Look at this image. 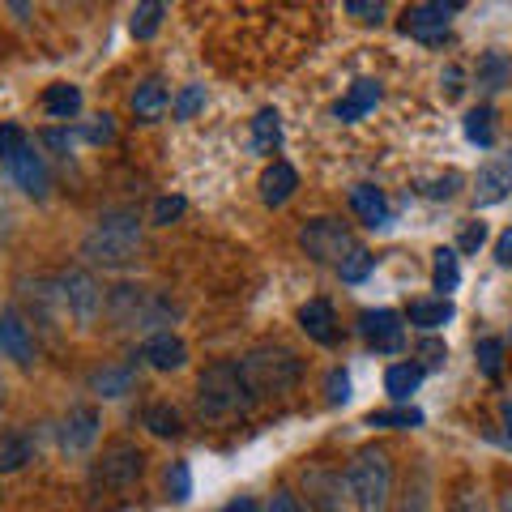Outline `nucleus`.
Wrapping results in <instances>:
<instances>
[{
	"instance_id": "obj_1",
	"label": "nucleus",
	"mask_w": 512,
	"mask_h": 512,
	"mask_svg": "<svg viewBox=\"0 0 512 512\" xmlns=\"http://www.w3.org/2000/svg\"><path fill=\"white\" fill-rule=\"evenodd\" d=\"M141 252H146V222H141L133 210L99 214V222L82 235V248H77L86 269H107V274L133 269L141 261Z\"/></svg>"
},
{
	"instance_id": "obj_2",
	"label": "nucleus",
	"mask_w": 512,
	"mask_h": 512,
	"mask_svg": "<svg viewBox=\"0 0 512 512\" xmlns=\"http://www.w3.org/2000/svg\"><path fill=\"white\" fill-rule=\"evenodd\" d=\"M180 303H175L167 291H154V286H137V282H120L107 291V308L103 316L111 320V329L124 333H171L167 325L180 320Z\"/></svg>"
},
{
	"instance_id": "obj_3",
	"label": "nucleus",
	"mask_w": 512,
	"mask_h": 512,
	"mask_svg": "<svg viewBox=\"0 0 512 512\" xmlns=\"http://www.w3.org/2000/svg\"><path fill=\"white\" fill-rule=\"evenodd\" d=\"M239 363V376H244L252 402H269V397H286L303 380V359L295 355L291 346H278V342H265V346H252L235 359Z\"/></svg>"
},
{
	"instance_id": "obj_4",
	"label": "nucleus",
	"mask_w": 512,
	"mask_h": 512,
	"mask_svg": "<svg viewBox=\"0 0 512 512\" xmlns=\"http://www.w3.org/2000/svg\"><path fill=\"white\" fill-rule=\"evenodd\" d=\"M192 406H197L201 423H227V419H235V414H248L256 402H252L244 376H239V363L222 359V363H210L201 372Z\"/></svg>"
},
{
	"instance_id": "obj_5",
	"label": "nucleus",
	"mask_w": 512,
	"mask_h": 512,
	"mask_svg": "<svg viewBox=\"0 0 512 512\" xmlns=\"http://www.w3.org/2000/svg\"><path fill=\"white\" fill-rule=\"evenodd\" d=\"M346 495L355 512H389L393 504V457L389 448L367 444L346 466Z\"/></svg>"
},
{
	"instance_id": "obj_6",
	"label": "nucleus",
	"mask_w": 512,
	"mask_h": 512,
	"mask_svg": "<svg viewBox=\"0 0 512 512\" xmlns=\"http://www.w3.org/2000/svg\"><path fill=\"white\" fill-rule=\"evenodd\" d=\"M56 291H60V303H64V316H69L77 329H90L94 320L103 316V308H107V291H103L99 278H94L86 265L60 269V274H56Z\"/></svg>"
},
{
	"instance_id": "obj_7",
	"label": "nucleus",
	"mask_w": 512,
	"mask_h": 512,
	"mask_svg": "<svg viewBox=\"0 0 512 512\" xmlns=\"http://www.w3.org/2000/svg\"><path fill=\"white\" fill-rule=\"evenodd\" d=\"M299 248L308 252L316 265L338 269L346 256L359 248V239H355V231H350L342 218L320 214V218H312V222H303V227H299Z\"/></svg>"
},
{
	"instance_id": "obj_8",
	"label": "nucleus",
	"mask_w": 512,
	"mask_h": 512,
	"mask_svg": "<svg viewBox=\"0 0 512 512\" xmlns=\"http://www.w3.org/2000/svg\"><path fill=\"white\" fill-rule=\"evenodd\" d=\"M141 474H146V453H141L137 444H128V440H116V444H107L103 453L94 457L90 487L94 491H128Z\"/></svg>"
},
{
	"instance_id": "obj_9",
	"label": "nucleus",
	"mask_w": 512,
	"mask_h": 512,
	"mask_svg": "<svg viewBox=\"0 0 512 512\" xmlns=\"http://www.w3.org/2000/svg\"><path fill=\"white\" fill-rule=\"evenodd\" d=\"M457 9H461L457 0H419V5H410L402 13V35L419 43H440L448 35V26H453Z\"/></svg>"
},
{
	"instance_id": "obj_10",
	"label": "nucleus",
	"mask_w": 512,
	"mask_h": 512,
	"mask_svg": "<svg viewBox=\"0 0 512 512\" xmlns=\"http://www.w3.org/2000/svg\"><path fill=\"white\" fill-rule=\"evenodd\" d=\"M99 427H103L99 406H90V402L69 406V414H64L60 427H56L60 453H64V457H82V453H90L94 440H99Z\"/></svg>"
},
{
	"instance_id": "obj_11",
	"label": "nucleus",
	"mask_w": 512,
	"mask_h": 512,
	"mask_svg": "<svg viewBox=\"0 0 512 512\" xmlns=\"http://www.w3.org/2000/svg\"><path fill=\"white\" fill-rule=\"evenodd\" d=\"M359 333L376 355H397L406 346V316L393 308H367L359 312Z\"/></svg>"
},
{
	"instance_id": "obj_12",
	"label": "nucleus",
	"mask_w": 512,
	"mask_h": 512,
	"mask_svg": "<svg viewBox=\"0 0 512 512\" xmlns=\"http://www.w3.org/2000/svg\"><path fill=\"white\" fill-rule=\"evenodd\" d=\"M5 171H9V180L18 184L30 201H47V197H52V171H47L35 141H26V146L5 163Z\"/></svg>"
},
{
	"instance_id": "obj_13",
	"label": "nucleus",
	"mask_w": 512,
	"mask_h": 512,
	"mask_svg": "<svg viewBox=\"0 0 512 512\" xmlns=\"http://www.w3.org/2000/svg\"><path fill=\"white\" fill-rule=\"evenodd\" d=\"M512 192V146L491 154L474 175V210H491Z\"/></svg>"
},
{
	"instance_id": "obj_14",
	"label": "nucleus",
	"mask_w": 512,
	"mask_h": 512,
	"mask_svg": "<svg viewBox=\"0 0 512 512\" xmlns=\"http://www.w3.org/2000/svg\"><path fill=\"white\" fill-rule=\"evenodd\" d=\"M0 355L18 367H35L39 359V342H35V329L18 308H5L0 312Z\"/></svg>"
},
{
	"instance_id": "obj_15",
	"label": "nucleus",
	"mask_w": 512,
	"mask_h": 512,
	"mask_svg": "<svg viewBox=\"0 0 512 512\" xmlns=\"http://www.w3.org/2000/svg\"><path fill=\"white\" fill-rule=\"evenodd\" d=\"M303 495L316 512H346V478L342 470H329V466H308L303 470Z\"/></svg>"
},
{
	"instance_id": "obj_16",
	"label": "nucleus",
	"mask_w": 512,
	"mask_h": 512,
	"mask_svg": "<svg viewBox=\"0 0 512 512\" xmlns=\"http://www.w3.org/2000/svg\"><path fill=\"white\" fill-rule=\"evenodd\" d=\"M137 359L154 372H180V367H188V342L180 333H154L137 346Z\"/></svg>"
},
{
	"instance_id": "obj_17",
	"label": "nucleus",
	"mask_w": 512,
	"mask_h": 512,
	"mask_svg": "<svg viewBox=\"0 0 512 512\" xmlns=\"http://www.w3.org/2000/svg\"><path fill=\"white\" fill-rule=\"evenodd\" d=\"M167 107H171V90L163 77H141L133 94H128V111H133V120H141V124H158L167 116Z\"/></svg>"
},
{
	"instance_id": "obj_18",
	"label": "nucleus",
	"mask_w": 512,
	"mask_h": 512,
	"mask_svg": "<svg viewBox=\"0 0 512 512\" xmlns=\"http://www.w3.org/2000/svg\"><path fill=\"white\" fill-rule=\"evenodd\" d=\"M295 192H299V171L286 163V158H274V163L261 171V201L269 205V210H282Z\"/></svg>"
},
{
	"instance_id": "obj_19",
	"label": "nucleus",
	"mask_w": 512,
	"mask_h": 512,
	"mask_svg": "<svg viewBox=\"0 0 512 512\" xmlns=\"http://www.w3.org/2000/svg\"><path fill=\"white\" fill-rule=\"evenodd\" d=\"M299 329L308 333L316 346H333L338 342V312H333L329 299H308L299 308Z\"/></svg>"
},
{
	"instance_id": "obj_20",
	"label": "nucleus",
	"mask_w": 512,
	"mask_h": 512,
	"mask_svg": "<svg viewBox=\"0 0 512 512\" xmlns=\"http://www.w3.org/2000/svg\"><path fill=\"white\" fill-rule=\"evenodd\" d=\"M133 380H137L133 363H103V367H94L86 384H90L94 397H103V402H116V397L133 393Z\"/></svg>"
},
{
	"instance_id": "obj_21",
	"label": "nucleus",
	"mask_w": 512,
	"mask_h": 512,
	"mask_svg": "<svg viewBox=\"0 0 512 512\" xmlns=\"http://www.w3.org/2000/svg\"><path fill=\"white\" fill-rule=\"evenodd\" d=\"M350 210L359 214L363 227H389L393 222V210H389V197L376 188V184H355L350 188Z\"/></svg>"
},
{
	"instance_id": "obj_22",
	"label": "nucleus",
	"mask_w": 512,
	"mask_h": 512,
	"mask_svg": "<svg viewBox=\"0 0 512 512\" xmlns=\"http://www.w3.org/2000/svg\"><path fill=\"white\" fill-rule=\"evenodd\" d=\"M39 457V440L26 427H13L0 436V474H18Z\"/></svg>"
},
{
	"instance_id": "obj_23",
	"label": "nucleus",
	"mask_w": 512,
	"mask_h": 512,
	"mask_svg": "<svg viewBox=\"0 0 512 512\" xmlns=\"http://www.w3.org/2000/svg\"><path fill=\"white\" fill-rule=\"evenodd\" d=\"M423 380H427V367L423 363H414V359L389 363V372H384V393H389L397 406H410V397L419 393Z\"/></svg>"
},
{
	"instance_id": "obj_24",
	"label": "nucleus",
	"mask_w": 512,
	"mask_h": 512,
	"mask_svg": "<svg viewBox=\"0 0 512 512\" xmlns=\"http://www.w3.org/2000/svg\"><path fill=\"white\" fill-rule=\"evenodd\" d=\"M453 316H457L453 299H410V308H406V325L423 329V333H436V329H444Z\"/></svg>"
},
{
	"instance_id": "obj_25",
	"label": "nucleus",
	"mask_w": 512,
	"mask_h": 512,
	"mask_svg": "<svg viewBox=\"0 0 512 512\" xmlns=\"http://www.w3.org/2000/svg\"><path fill=\"white\" fill-rule=\"evenodd\" d=\"M141 427L158 440H180L184 436V414L171 402H150L146 410H141Z\"/></svg>"
},
{
	"instance_id": "obj_26",
	"label": "nucleus",
	"mask_w": 512,
	"mask_h": 512,
	"mask_svg": "<svg viewBox=\"0 0 512 512\" xmlns=\"http://www.w3.org/2000/svg\"><path fill=\"white\" fill-rule=\"evenodd\" d=\"M431 491H436V483H431V466H427V461H419V466L406 474L402 504H397V512H431Z\"/></svg>"
},
{
	"instance_id": "obj_27",
	"label": "nucleus",
	"mask_w": 512,
	"mask_h": 512,
	"mask_svg": "<svg viewBox=\"0 0 512 512\" xmlns=\"http://www.w3.org/2000/svg\"><path fill=\"white\" fill-rule=\"evenodd\" d=\"M376 103H380V82H367V77H363V82H355V86L342 94L338 120H342V124H355V120H363Z\"/></svg>"
},
{
	"instance_id": "obj_28",
	"label": "nucleus",
	"mask_w": 512,
	"mask_h": 512,
	"mask_svg": "<svg viewBox=\"0 0 512 512\" xmlns=\"http://www.w3.org/2000/svg\"><path fill=\"white\" fill-rule=\"evenodd\" d=\"M512 82V64L504 52H483L478 56V69H474V86L483 94H500Z\"/></svg>"
},
{
	"instance_id": "obj_29",
	"label": "nucleus",
	"mask_w": 512,
	"mask_h": 512,
	"mask_svg": "<svg viewBox=\"0 0 512 512\" xmlns=\"http://www.w3.org/2000/svg\"><path fill=\"white\" fill-rule=\"evenodd\" d=\"M43 111L52 120H77L82 116V86H69V82H56L43 90Z\"/></svg>"
},
{
	"instance_id": "obj_30",
	"label": "nucleus",
	"mask_w": 512,
	"mask_h": 512,
	"mask_svg": "<svg viewBox=\"0 0 512 512\" xmlns=\"http://www.w3.org/2000/svg\"><path fill=\"white\" fill-rule=\"evenodd\" d=\"M444 512H487V495H483V483L474 474H461L453 491H448V504Z\"/></svg>"
},
{
	"instance_id": "obj_31",
	"label": "nucleus",
	"mask_w": 512,
	"mask_h": 512,
	"mask_svg": "<svg viewBox=\"0 0 512 512\" xmlns=\"http://www.w3.org/2000/svg\"><path fill=\"white\" fill-rule=\"evenodd\" d=\"M278 146H282V116L274 107L256 111V120H252V154H274Z\"/></svg>"
},
{
	"instance_id": "obj_32",
	"label": "nucleus",
	"mask_w": 512,
	"mask_h": 512,
	"mask_svg": "<svg viewBox=\"0 0 512 512\" xmlns=\"http://www.w3.org/2000/svg\"><path fill=\"white\" fill-rule=\"evenodd\" d=\"M461 133H466L470 146L491 150V146H495V107H474V111H466V120H461Z\"/></svg>"
},
{
	"instance_id": "obj_33",
	"label": "nucleus",
	"mask_w": 512,
	"mask_h": 512,
	"mask_svg": "<svg viewBox=\"0 0 512 512\" xmlns=\"http://www.w3.org/2000/svg\"><path fill=\"white\" fill-rule=\"evenodd\" d=\"M163 18H167V5H163V0H146V5L133 9V22H128V30H133L137 43H150L158 30H163Z\"/></svg>"
},
{
	"instance_id": "obj_34",
	"label": "nucleus",
	"mask_w": 512,
	"mask_h": 512,
	"mask_svg": "<svg viewBox=\"0 0 512 512\" xmlns=\"http://www.w3.org/2000/svg\"><path fill=\"white\" fill-rule=\"evenodd\" d=\"M431 282H436L440 299H448L461 286V256H457V248H436V269H431Z\"/></svg>"
},
{
	"instance_id": "obj_35",
	"label": "nucleus",
	"mask_w": 512,
	"mask_h": 512,
	"mask_svg": "<svg viewBox=\"0 0 512 512\" xmlns=\"http://www.w3.org/2000/svg\"><path fill=\"white\" fill-rule=\"evenodd\" d=\"M367 427H393V431H414V427H423V410H414V406L372 410V414H367Z\"/></svg>"
},
{
	"instance_id": "obj_36",
	"label": "nucleus",
	"mask_w": 512,
	"mask_h": 512,
	"mask_svg": "<svg viewBox=\"0 0 512 512\" xmlns=\"http://www.w3.org/2000/svg\"><path fill=\"white\" fill-rule=\"evenodd\" d=\"M474 363H478V372H483L487 380H500V372H504V338H478Z\"/></svg>"
},
{
	"instance_id": "obj_37",
	"label": "nucleus",
	"mask_w": 512,
	"mask_h": 512,
	"mask_svg": "<svg viewBox=\"0 0 512 512\" xmlns=\"http://www.w3.org/2000/svg\"><path fill=\"white\" fill-rule=\"evenodd\" d=\"M372 265H376V256H372V252H367V248L359 244V248L350 252V256H346V261H342L338 269H333V274H338L342 282H350V286H355V282H363L367 274H372Z\"/></svg>"
},
{
	"instance_id": "obj_38",
	"label": "nucleus",
	"mask_w": 512,
	"mask_h": 512,
	"mask_svg": "<svg viewBox=\"0 0 512 512\" xmlns=\"http://www.w3.org/2000/svg\"><path fill=\"white\" fill-rule=\"evenodd\" d=\"M414 188H419L427 201H448V197H453V192L461 188V175H457V171H444V175H423V180L414 184Z\"/></svg>"
},
{
	"instance_id": "obj_39",
	"label": "nucleus",
	"mask_w": 512,
	"mask_h": 512,
	"mask_svg": "<svg viewBox=\"0 0 512 512\" xmlns=\"http://www.w3.org/2000/svg\"><path fill=\"white\" fill-rule=\"evenodd\" d=\"M201 107H205V86H184V90L171 99V116H175V120H192Z\"/></svg>"
},
{
	"instance_id": "obj_40",
	"label": "nucleus",
	"mask_w": 512,
	"mask_h": 512,
	"mask_svg": "<svg viewBox=\"0 0 512 512\" xmlns=\"http://www.w3.org/2000/svg\"><path fill=\"white\" fill-rule=\"evenodd\" d=\"M167 495L175 504H184L188 495H192V470H188V461H171V470H167Z\"/></svg>"
},
{
	"instance_id": "obj_41",
	"label": "nucleus",
	"mask_w": 512,
	"mask_h": 512,
	"mask_svg": "<svg viewBox=\"0 0 512 512\" xmlns=\"http://www.w3.org/2000/svg\"><path fill=\"white\" fill-rule=\"evenodd\" d=\"M184 210H188L184 197H158V201L150 205V222H154V227H171V222L180 218Z\"/></svg>"
},
{
	"instance_id": "obj_42",
	"label": "nucleus",
	"mask_w": 512,
	"mask_h": 512,
	"mask_svg": "<svg viewBox=\"0 0 512 512\" xmlns=\"http://www.w3.org/2000/svg\"><path fill=\"white\" fill-rule=\"evenodd\" d=\"M325 402L329 406H346L350 402V376L342 372V367H333V372L325 376Z\"/></svg>"
},
{
	"instance_id": "obj_43",
	"label": "nucleus",
	"mask_w": 512,
	"mask_h": 512,
	"mask_svg": "<svg viewBox=\"0 0 512 512\" xmlns=\"http://www.w3.org/2000/svg\"><path fill=\"white\" fill-rule=\"evenodd\" d=\"M26 141H30V137L22 133L18 124H9V120L0 124V163H9V158H13V154H18V150L26 146Z\"/></svg>"
},
{
	"instance_id": "obj_44",
	"label": "nucleus",
	"mask_w": 512,
	"mask_h": 512,
	"mask_svg": "<svg viewBox=\"0 0 512 512\" xmlns=\"http://www.w3.org/2000/svg\"><path fill=\"white\" fill-rule=\"evenodd\" d=\"M414 355H419L414 363H423V367H440V363L448 359V346H444V342H436V338H423L419 346H414Z\"/></svg>"
},
{
	"instance_id": "obj_45",
	"label": "nucleus",
	"mask_w": 512,
	"mask_h": 512,
	"mask_svg": "<svg viewBox=\"0 0 512 512\" xmlns=\"http://www.w3.org/2000/svg\"><path fill=\"white\" fill-rule=\"evenodd\" d=\"M483 244H487V227L483 222H466L461 235H457V252H478Z\"/></svg>"
},
{
	"instance_id": "obj_46",
	"label": "nucleus",
	"mask_w": 512,
	"mask_h": 512,
	"mask_svg": "<svg viewBox=\"0 0 512 512\" xmlns=\"http://www.w3.org/2000/svg\"><path fill=\"white\" fill-rule=\"evenodd\" d=\"M440 90H444V99H448V103L461 99V94H466V73H461L457 64H448V69L440 73Z\"/></svg>"
},
{
	"instance_id": "obj_47",
	"label": "nucleus",
	"mask_w": 512,
	"mask_h": 512,
	"mask_svg": "<svg viewBox=\"0 0 512 512\" xmlns=\"http://www.w3.org/2000/svg\"><path fill=\"white\" fill-rule=\"evenodd\" d=\"M86 141H94V146H107V141H116V120H111V116H94L86 124Z\"/></svg>"
},
{
	"instance_id": "obj_48",
	"label": "nucleus",
	"mask_w": 512,
	"mask_h": 512,
	"mask_svg": "<svg viewBox=\"0 0 512 512\" xmlns=\"http://www.w3.org/2000/svg\"><path fill=\"white\" fill-rule=\"evenodd\" d=\"M346 13L359 22H384V5L380 0H346Z\"/></svg>"
},
{
	"instance_id": "obj_49",
	"label": "nucleus",
	"mask_w": 512,
	"mask_h": 512,
	"mask_svg": "<svg viewBox=\"0 0 512 512\" xmlns=\"http://www.w3.org/2000/svg\"><path fill=\"white\" fill-rule=\"evenodd\" d=\"M265 512H308V508L299 504V495H295V491H278L274 500H269V508H265Z\"/></svg>"
},
{
	"instance_id": "obj_50",
	"label": "nucleus",
	"mask_w": 512,
	"mask_h": 512,
	"mask_svg": "<svg viewBox=\"0 0 512 512\" xmlns=\"http://www.w3.org/2000/svg\"><path fill=\"white\" fill-rule=\"evenodd\" d=\"M495 265H500V269H512V227L500 231V239H495Z\"/></svg>"
},
{
	"instance_id": "obj_51",
	"label": "nucleus",
	"mask_w": 512,
	"mask_h": 512,
	"mask_svg": "<svg viewBox=\"0 0 512 512\" xmlns=\"http://www.w3.org/2000/svg\"><path fill=\"white\" fill-rule=\"evenodd\" d=\"M218 512H256V500H252V495H239V500H231V504H222Z\"/></svg>"
},
{
	"instance_id": "obj_52",
	"label": "nucleus",
	"mask_w": 512,
	"mask_h": 512,
	"mask_svg": "<svg viewBox=\"0 0 512 512\" xmlns=\"http://www.w3.org/2000/svg\"><path fill=\"white\" fill-rule=\"evenodd\" d=\"M500 419H504V444H512V402L500 406Z\"/></svg>"
},
{
	"instance_id": "obj_53",
	"label": "nucleus",
	"mask_w": 512,
	"mask_h": 512,
	"mask_svg": "<svg viewBox=\"0 0 512 512\" xmlns=\"http://www.w3.org/2000/svg\"><path fill=\"white\" fill-rule=\"evenodd\" d=\"M495 512H512V491H508V495H500V508H495Z\"/></svg>"
},
{
	"instance_id": "obj_54",
	"label": "nucleus",
	"mask_w": 512,
	"mask_h": 512,
	"mask_svg": "<svg viewBox=\"0 0 512 512\" xmlns=\"http://www.w3.org/2000/svg\"><path fill=\"white\" fill-rule=\"evenodd\" d=\"M0 402H5V393H0Z\"/></svg>"
}]
</instances>
